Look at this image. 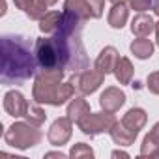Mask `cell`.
Wrapping results in <instances>:
<instances>
[{"instance_id":"obj_1","label":"cell","mask_w":159,"mask_h":159,"mask_svg":"<svg viewBox=\"0 0 159 159\" xmlns=\"http://www.w3.org/2000/svg\"><path fill=\"white\" fill-rule=\"evenodd\" d=\"M38 60L32 56L30 43L23 36L2 38V83L15 84L38 73Z\"/></svg>"},{"instance_id":"obj_2","label":"cell","mask_w":159,"mask_h":159,"mask_svg":"<svg viewBox=\"0 0 159 159\" xmlns=\"http://www.w3.org/2000/svg\"><path fill=\"white\" fill-rule=\"evenodd\" d=\"M62 73H49V71H38L34 88H32V98L38 103H47V105H64L67 99H73L75 86L73 83H62Z\"/></svg>"},{"instance_id":"obj_3","label":"cell","mask_w":159,"mask_h":159,"mask_svg":"<svg viewBox=\"0 0 159 159\" xmlns=\"http://www.w3.org/2000/svg\"><path fill=\"white\" fill-rule=\"evenodd\" d=\"M4 140L6 144H10L11 148H17V150H26V148H32L36 146L39 140H41V131L32 125L30 122L25 124V122H15L13 125H10V129L4 133Z\"/></svg>"},{"instance_id":"obj_4","label":"cell","mask_w":159,"mask_h":159,"mask_svg":"<svg viewBox=\"0 0 159 159\" xmlns=\"http://www.w3.org/2000/svg\"><path fill=\"white\" fill-rule=\"evenodd\" d=\"M116 118L112 112H88L84 118H81L77 122L79 129H81L84 135L96 137L99 133H111V129L116 125Z\"/></svg>"},{"instance_id":"obj_5","label":"cell","mask_w":159,"mask_h":159,"mask_svg":"<svg viewBox=\"0 0 159 159\" xmlns=\"http://www.w3.org/2000/svg\"><path fill=\"white\" fill-rule=\"evenodd\" d=\"M103 79H105V73H101L99 69H86L81 73H75L71 77V83L83 96H88V94H94L103 84Z\"/></svg>"},{"instance_id":"obj_6","label":"cell","mask_w":159,"mask_h":159,"mask_svg":"<svg viewBox=\"0 0 159 159\" xmlns=\"http://www.w3.org/2000/svg\"><path fill=\"white\" fill-rule=\"evenodd\" d=\"M71 129H73V120L69 116L58 118L52 122L51 129L47 131V140L52 146H62L71 139Z\"/></svg>"},{"instance_id":"obj_7","label":"cell","mask_w":159,"mask_h":159,"mask_svg":"<svg viewBox=\"0 0 159 159\" xmlns=\"http://www.w3.org/2000/svg\"><path fill=\"white\" fill-rule=\"evenodd\" d=\"M125 103V94H124V90H120V88H116V86H109V88H105V92L101 94V98H99V105H101V109L105 111V112H116V111H120V107Z\"/></svg>"},{"instance_id":"obj_8","label":"cell","mask_w":159,"mask_h":159,"mask_svg":"<svg viewBox=\"0 0 159 159\" xmlns=\"http://www.w3.org/2000/svg\"><path fill=\"white\" fill-rule=\"evenodd\" d=\"M28 107V101L25 99V96L17 90H10L6 96H4V111L10 114V116H25V111Z\"/></svg>"},{"instance_id":"obj_9","label":"cell","mask_w":159,"mask_h":159,"mask_svg":"<svg viewBox=\"0 0 159 159\" xmlns=\"http://www.w3.org/2000/svg\"><path fill=\"white\" fill-rule=\"evenodd\" d=\"M146 122H148V114H146L144 109H139V107L129 109V111L124 114V118H122V124H124L131 133H135V135H139V131L146 125Z\"/></svg>"},{"instance_id":"obj_10","label":"cell","mask_w":159,"mask_h":159,"mask_svg":"<svg viewBox=\"0 0 159 159\" xmlns=\"http://www.w3.org/2000/svg\"><path fill=\"white\" fill-rule=\"evenodd\" d=\"M118 60H120V54H118V51L114 49V47H105L101 52H99V56L96 58V69H99L101 73H114V67H116V64H118Z\"/></svg>"},{"instance_id":"obj_11","label":"cell","mask_w":159,"mask_h":159,"mask_svg":"<svg viewBox=\"0 0 159 159\" xmlns=\"http://www.w3.org/2000/svg\"><path fill=\"white\" fill-rule=\"evenodd\" d=\"M131 32L139 38H148L152 32H155V23L150 15L146 13H139L133 17L131 21Z\"/></svg>"},{"instance_id":"obj_12","label":"cell","mask_w":159,"mask_h":159,"mask_svg":"<svg viewBox=\"0 0 159 159\" xmlns=\"http://www.w3.org/2000/svg\"><path fill=\"white\" fill-rule=\"evenodd\" d=\"M140 155L142 157H159V122L144 137L142 148H140Z\"/></svg>"},{"instance_id":"obj_13","label":"cell","mask_w":159,"mask_h":159,"mask_svg":"<svg viewBox=\"0 0 159 159\" xmlns=\"http://www.w3.org/2000/svg\"><path fill=\"white\" fill-rule=\"evenodd\" d=\"M127 17H129V8L124 0L112 4L111 11H109V25L112 28H124V25L127 23Z\"/></svg>"},{"instance_id":"obj_14","label":"cell","mask_w":159,"mask_h":159,"mask_svg":"<svg viewBox=\"0 0 159 159\" xmlns=\"http://www.w3.org/2000/svg\"><path fill=\"white\" fill-rule=\"evenodd\" d=\"M62 17H64V11H47L45 17L39 21V30L45 32V34H56L60 30V25H62Z\"/></svg>"},{"instance_id":"obj_15","label":"cell","mask_w":159,"mask_h":159,"mask_svg":"<svg viewBox=\"0 0 159 159\" xmlns=\"http://www.w3.org/2000/svg\"><path fill=\"white\" fill-rule=\"evenodd\" d=\"M64 11L73 13L75 17L83 19V21H86V19L92 17L90 6H88L86 0H66V2H64Z\"/></svg>"},{"instance_id":"obj_16","label":"cell","mask_w":159,"mask_h":159,"mask_svg":"<svg viewBox=\"0 0 159 159\" xmlns=\"http://www.w3.org/2000/svg\"><path fill=\"white\" fill-rule=\"evenodd\" d=\"M90 112V105H88V101L84 99V98H75V99H71V103L67 105V116L77 124L81 118H84L86 114Z\"/></svg>"},{"instance_id":"obj_17","label":"cell","mask_w":159,"mask_h":159,"mask_svg":"<svg viewBox=\"0 0 159 159\" xmlns=\"http://www.w3.org/2000/svg\"><path fill=\"white\" fill-rule=\"evenodd\" d=\"M111 139L116 142V144H120V146H129V144H133L135 142V139H137V135L135 133H131L122 122H116V125L111 129Z\"/></svg>"},{"instance_id":"obj_18","label":"cell","mask_w":159,"mask_h":159,"mask_svg":"<svg viewBox=\"0 0 159 159\" xmlns=\"http://www.w3.org/2000/svg\"><path fill=\"white\" fill-rule=\"evenodd\" d=\"M114 75H116V81L120 84H129L131 79H133V64L129 58L125 56H120L116 67H114Z\"/></svg>"},{"instance_id":"obj_19","label":"cell","mask_w":159,"mask_h":159,"mask_svg":"<svg viewBox=\"0 0 159 159\" xmlns=\"http://www.w3.org/2000/svg\"><path fill=\"white\" fill-rule=\"evenodd\" d=\"M131 52L140 58V60H146L153 54V43L148 39V38H139L131 43Z\"/></svg>"},{"instance_id":"obj_20","label":"cell","mask_w":159,"mask_h":159,"mask_svg":"<svg viewBox=\"0 0 159 159\" xmlns=\"http://www.w3.org/2000/svg\"><path fill=\"white\" fill-rule=\"evenodd\" d=\"M25 118H26L32 125L39 127V125L45 122L47 114H45V111L38 105V101H28V107H26V111H25Z\"/></svg>"},{"instance_id":"obj_21","label":"cell","mask_w":159,"mask_h":159,"mask_svg":"<svg viewBox=\"0 0 159 159\" xmlns=\"http://www.w3.org/2000/svg\"><path fill=\"white\" fill-rule=\"evenodd\" d=\"M69 157H75V159H79V157H94V150L84 142H77L69 150Z\"/></svg>"},{"instance_id":"obj_22","label":"cell","mask_w":159,"mask_h":159,"mask_svg":"<svg viewBox=\"0 0 159 159\" xmlns=\"http://www.w3.org/2000/svg\"><path fill=\"white\" fill-rule=\"evenodd\" d=\"M127 4H129V8H133L135 11L142 13V11H146V10L152 8L153 0H127Z\"/></svg>"},{"instance_id":"obj_23","label":"cell","mask_w":159,"mask_h":159,"mask_svg":"<svg viewBox=\"0 0 159 159\" xmlns=\"http://www.w3.org/2000/svg\"><path fill=\"white\" fill-rule=\"evenodd\" d=\"M148 90L152 94H159V71H155L148 77Z\"/></svg>"},{"instance_id":"obj_24","label":"cell","mask_w":159,"mask_h":159,"mask_svg":"<svg viewBox=\"0 0 159 159\" xmlns=\"http://www.w3.org/2000/svg\"><path fill=\"white\" fill-rule=\"evenodd\" d=\"M13 2H15V6H17L19 10H23L25 13H28V11L36 6L38 0H13Z\"/></svg>"},{"instance_id":"obj_25","label":"cell","mask_w":159,"mask_h":159,"mask_svg":"<svg viewBox=\"0 0 159 159\" xmlns=\"http://www.w3.org/2000/svg\"><path fill=\"white\" fill-rule=\"evenodd\" d=\"M38 2L41 4V6H45V8H51V6H54L58 0H38Z\"/></svg>"},{"instance_id":"obj_26","label":"cell","mask_w":159,"mask_h":159,"mask_svg":"<svg viewBox=\"0 0 159 159\" xmlns=\"http://www.w3.org/2000/svg\"><path fill=\"white\" fill-rule=\"evenodd\" d=\"M45 157H66V153H62V152H49V153H45Z\"/></svg>"},{"instance_id":"obj_27","label":"cell","mask_w":159,"mask_h":159,"mask_svg":"<svg viewBox=\"0 0 159 159\" xmlns=\"http://www.w3.org/2000/svg\"><path fill=\"white\" fill-rule=\"evenodd\" d=\"M112 157H129L125 152H120V150H116V152H112Z\"/></svg>"},{"instance_id":"obj_28","label":"cell","mask_w":159,"mask_h":159,"mask_svg":"<svg viewBox=\"0 0 159 159\" xmlns=\"http://www.w3.org/2000/svg\"><path fill=\"white\" fill-rule=\"evenodd\" d=\"M152 10L155 11V15H159V0H153V4H152Z\"/></svg>"},{"instance_id":"obj_29","label":"cell","mask_w":159,"mask_h":159,"mask_svg":"<svg viewBox=\"0 0 159 159\" xmlns=\"http://www.w3.org/2000/svg\"><path fill=\"white\" fill-rule=\"evenodd\" d=\"M155 38H157V45H159V23H155Z\"/></svg>"},{"instance_id":"obj_30","label":"cell","mask_w":159,"mask_h":159,"mask_svg":"<svg viewBox=\"0 0 159 159\" xmlns=\"http://www.w3.org/2000/svg\"><path fill=\"white\" fill-rule=\"evenodd\" d=\"M111 2H112V4H116V2H120V0H111Z\"/></svg>"}]
</instances>
